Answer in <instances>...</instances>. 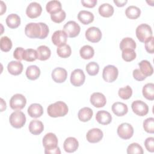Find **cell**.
I'll return each mask as SVG.
<instances>
[{
    "label": "cell",
    "instance_id": "obj_1",
    "mask_svg": "<svg viewBox=\"0 0 154 154\" xmlns=\"http://www.w3.org/2000/svg\"><path fill=\"white\" fill-rule=\"evenodd\" d=\"M49 32L48 26L43 22L28 23L25 28L26 35L31 38H45Z\"/></svg>",
    "mask_w": 154,
    "mask_h": 154
},
{
    "label": "cell",
    "instance_id": "obj_2",
    "mask_svg": "<svg viewBox=\"0 0 154 154\" xmlns=\"http://www.w3.org/2000/svg\"><path fill=\"white\" fill-rule=\"evenodd\" d=\"M68 111L67 104L63 101H57L51 103L47 108L48 114L51 117H63L67 114Z\"/></svg>",
    "mask_w": 154,
    "mask_h": 154
},
{
    "label": "cell",
    "instance_id": "obj_3",
    "mask_svg": "<svg viewBox=\"0 0 154 154\" xmlns=\"http://www.w3.org/2000/svg\"><path fill=\"white\" fill-rule=\"evenodd\" d=\"M135 33L138 40L143 43H145L152 37V28L146 23H142L138 25L136 28Z\"/></svg>",
    "mask_w": 154,
    "mask_h": 154
},
{
    "label": "cell",
    "instance_id": "obj_4",
    "mask_svg": "<svg viewBox=\"0 0 154 154\" xmlns=\"http://www.w3.org/2000/svg\"><path fill=\"white\" fill-rule=\"evenodd\" d=\"M10 125L14 128H21L26 122V117L24 113L20 110L13 112L9 117Z\"/></svg>",
    "mask_w": 154,
    "mask_h": 154
},
{
    "label": "cell",
    "instance_id": "obj_5",
    "mask_svg": "<svg viewBox=\"0 0 154 154\" xmlns=\"http://www.w3.org/2000/svg\"><path fill=\"white\" fill-rule=\"evenodd\" d=\"M119 70L117 68L113 65H108L103 69L102 77L107 82H112L116 80L118 77Z\"/></svg>",
    "mask_w": 154,
    "mask_h": 154
},
{
    "label": "cell",
    "instance_id": "obj_6",
    "mask_svg": "<svg viewBox=\"0 0 154 154\" xmlns=\"http://www.w3.org/2000/svg\"><path fill=\"white\" fill-rule=\"evenodd\" d=\"M26 99L22 94H14L10 100V106L13 110H21L26 105Z\"/></svg>",
    "mask_w": 154,
    "mask_h": 154
},
{
    "label": "cell",
    "instance_id": "obj_7",
    "mask_svg": "<svg viewBox=\"0 0 154 154\" xmlns=\"http://www.w3.org/2000/svg\"><path fill=\"white\" fill-rule=\"evenodd\" d=\"M119 137L123 140L131 138L134 134V128L132 125L128 123H123L120 124L117 130Z\"/></svg>",
    "mask_w": 154,
    "mask_h": 154
},
{
    "label": "cell",
    "instance_id": "obj_8",
    "mask_svg": "<svg viewBox=\"0 0 154 154\" xmlns=\"http://www.w3.org/2000/svg\"><path fill=\"white\" fill-rule=\"evenodd\" d=\"M63 31L66 33L67 37L73 38L79 35L81 27L75 21L70 20L64 25Z\"/></svg>",
    "mask_w": 154,
    "mask_h": 154
},
{
    "label": "cell",
    "instance_id": "obj_9",
    "mask_svg": "<svg viewBox=\"0 0 154 154\" xmlns=\"http://www.w3.org/2000/svg\"><path fill=\"white\" fill-rule=\"evenodd\" d=\"M133 112L139 116H144L149 112V106L144 102L140 100L134 101L131 104Z\"/></svg>",
    "mask_w": 154,
    "mask_h": 154
},
{
    "label": "cell",
    "instance_id": "obj_10",
    "mask_svg": "<svg viewBox=\"0 0 154 154\" xmlns=\"http://www.w3.org/2000/svg\"><path fill=\"white\" fill-rule=\"evenodd\" d=\"M70 82L71 84L75 86L79 87L82 85L85 79V76L82 70L80 69H75L70 75Z\"/></svg>",
    "mask_w": 154,
    "mask_h": 154
},
{
    "label": "cell",
    "instance_id": "obj_11",
    "mask_svg": "<svg viewBox=\"0 0 154 154\" xmlns=\"http://www.w3.org/2000/svg\"><path fill=\"white\" fill-rule=\"evenodd\" d=\"M58 138L54 133L49 132L46 134L43 138L42 143L45 150H51L57 147Z\"/></svg>",
    "mask_w": 154,
    "mask_h": 154
},
{
    "label": "cell",
    "instance_id": "obj_12",
    "mask_svg": "<svg viewBox=\"0 0 154 154\" xmlns=\"http://www.w3.org/2000/svg\"><path fill=\"white\" fill-rule=\"evenodd\" d=\"M85 35L86 38L92 43H97L102 38L101 31L99 28L95 26L88 28L86 30Z\"/></svg>",
    "mask_w": 154,
    "mask_h": 154
},
{
    "label": "cell",
    "instance_id": "obj_13",
    "mask_svg": "<svg viewBox=\"0 0 154 154\" xmlns=\"http://www.w3.org/2000/svg\"><path fill=\"white\" fill-rule=\"evenodd\" d=\"M42 12L41 5L37 2H32L27 6L26 14L29 18L34 19L38 17Z\"/></svg>",
    "mask_w": 154,
    "mask_h": 154
},
{
    "label": "cell",
    "instance_id": "obj_14",
    "mask_svg": "<svg viewBox=\"0 0 154 154\" xmlns=\"http://www.w3.org/2000/svg\"><path fill=\"white\" fill-rule=\"evenodd\" d=\"M51 38L53 44L59 47L66 45L67 35L63 30H57L54 32Z\"/></svg>",
    "mask_w": 154,
    "mask_h": 154
},
{
    "label": "cell",
    "instance_id": "obj_15",
    "mask_svg": "<svg viewBox=\"0 0 154 154\" xmlns=\"http://www.w3.org/2000/svg\"><path fill=\"white\" fill-rule=\"evenodd\" d=\"M103 132L99 128H93L90 129L86 135L87 140L91 143L99 142L103 138Z\"/></svg>",
    "mask_w": 154,
    "mask_h": 154
},
{
    "label": "cell",
    "instance_id": "obj_16",
    "mask_svg": "<svg viewBox=\"0 0 154 154\" xmlns=\"http://www.w3.org/2000/svg\"><path fill=\"white\" fill-rule=\"evenodd\" d=\"M51 76L55 82L62 83L66 80L67 77V72L64 68L56 67L52 72Z\"/></svg>",
    "mask_w": 154,
    "mask_h": 154
},
{
    "label": "cell",
    "instance_id": "obj_17",
    "mask_svg": "<svg viewBox=\"0 0 154 154\" xmlns=\"http://www.w3.org/2000/svg\"><path fill=\"white\" fill-rule=\"evenodd\" d=\"M90 100L91 103L96 108L103 107L106 103L105 96L99 92L93 93L90 96Z\"/></svg>",
    "mask_w": 154,
    "mask_h": 154
},
{
    "label": "cell",
    "instance_id": "obj_18",
    "mask_svg": "<svg viewBox=\"0 0 154 154\" xmlns=\"http://www.w3.org/2000/svg\"><path fill=\"white\" fill-rule=\"evenodd\" d=\"M79 147L78 141L74 137L67 138L63 144V148L66 152L72 153L75 152Z\"/></svg>",
    "mask_w": 154,
    "mask_h": 154
},
{
    "label": "cell",
    "instance_id": "obj_19",
    "mask_svg": "<svg viewBox=\"0 0 154 154\" xmlns=\"http://www.w3.org/2000/svg\"><path fill=\"white\" fill-rule=\"evenodd\" d=\"M96 120L97 122L103 125L109 124L112 120L111 114L105 110H101L97 112L96 114Z\"/></svg>",
    "mask_w": 154,
    "mask_h": 154
},
{
    "label": "cell",
    "instance_id": "obj_20",
    "mask_svg": "<svg viewBox=\"0 0 154 154\" xmlns=\"http://www.w3.org/2000/svg\"><path fill=\"white\" fill-rule=\"evenodd\" d=\"M27 111L31 117L38 118L42 116L43 113V108L40 104L34 103L29 106Z\"/></svg>",
    "mask_w": 154,
    "mask_h": 154
},
{
    "label": "cell",
    "instance_id": "obj_21",
    "mask_svg": "<svg viewBox=\"0 0 154 154\" xmlns=\"http://www.w3.org/2000/svg\"><path fill=\"white\" fill-rule=\"evenodd\" d=\"M23 67L22 63L19 61H11L7 65L8 72L13 75H19L23 70Z\"/></svg>",
    "mask_w": 154,
    "mask_h": 154
},
{
    "label": "cell",
    "instance_id": "obj_22",
    "mask_svg": "<svg viewBox=\"0 0 154 154\" xmlns=\"http://www.w3.org/2000/svg\"><path fill=\"white\" fill-rule=\"evenodd\" d=\"M111 109L113 113L119 117L123 116L128 111V106L125 103L120 102H116L114 103L112 105Z\"/></svg>",
    "mask_w": 154,
    "mask_h": 154
},
{
    "label": "cell",
    "instance_id": "obj_23",
    "mask_svg": "<svg viewBox=\"0 0 154 154\" xmlns=\"http://www.w3.org/2000/svg\"><path fill=\"white\" fill-rule=\"evenodd\" d=\"M44 129V126L43 123L38 120H32L29 124V132L35 135L41 134Z\"/></svg>",
    "mask_w": 154,
    "mask_h": 154
},
{
    "label": "cell",
    "instance_id": "obj_24",
    "mask_svg": "<svg viewBox=\"0 0 154 154\" xmlns=\"http://www.w3.org/2000/svg\"><path fill=\"white\" fill-rule=\"evenodd\" d=\"M78 19L84 25H88L94 20L93 14L87 10H81L78 14Z\"/></svg>",
    "mask_w": 154,
    "mask_h": 154
},
{
    "label": "cell",
    "instance_id": "obj_25",
    "mask_svg": "<svg viewBox=\"0 0 154 154\" xmlns=\"http://www.w3.org/2000/svg\"><path fill=\"white\" fill-rule=\"evenodd\" d=\"M138 66L140 67L139 69L141 72L146 77L150 76L153 74V69L152 64L149 61L146 60H143L138 63Z\"/></svg>",
    "mask_w": 154,
    "mask_h": 154
},
{
    "label": "cell",
    "instance_id": "obj_26",
    "mask_svg": "<svg viewBox=\"0 0 154 154\" xmlns=\"http://www.w3.org/2000/svg\"><path fill=\"white\" fill-rule=\"evenodd\" d=\"M7 25L11 29L17 28L20 24V18L19 15L15 13H12L7 16L6 20Z\"/></svg>",
    "mask_w": 154,
    "mask_h": 154
},
{
    "label": "cell",
    "instance_id": "obj_27",
    "mask_svg": "<svg viewBox=\"0 0 154 154\" xmlns=\"http://www.w3.org/2000/svg\"><path fill=\"white\" fill-rule=\"evenodd\" d=\"M37 59L41 61H45L49 59L51 55V49L45 45H41L37 48Z\"/></svg>",
    "mask_w": 154,
    "mask_h": 154
},
{
    "label": "cell",
    "instance_id": "obj_28",
    "mask_svg": "<svg viewBox=\"0 0 154 154\" xmlns=\"http://www.w3.org/2000/svg\"><path fill=\"white\" fill-rule=\"evenodd\" d=\"M93 114V110L89 107H84L79 109L78 113V117L80 121L86 122L90 120Z\"/></svg>",
    "mask_w": 154,
    "mask_h": 154
},
{
    "label": "cell",
    "instance_id": "obj_29",
    "mask_svg": "<svg viewBox=\"0 0 154 154\" xmlns=\"http://www.w3.org/2000/svg\"><path fill=\"white\" fill-rule=\"evenodd\" d=\"M99 13L104 17H109L111 16L114 11V7L108 3H103L100 5L98 9Z\"/></svg>",
    "mask_w": 154,
    "mask_h": 154
},
{
    "label": "cell",
    "instance_id": "obj_30",
    "mask_svg": "<svg viewBox=\"0 0 154 154\" xmlns=\"http://www.w3.org/2000/svg\"><path fill=\"white\" fill-rule=\"evenodd\" d=\"M47 12L51 14H55L61 10V4L59 1L52 0L49 1L46 5Z\"/></svg>",
    "mask_w": 154,
    "mask_h": 154
},
{
    "label": "cell",
    "instance_id": "obj_31",
    "mask_svg": "<svg viewBox=\"0 0 154 154\" xmlns=\"http://www.w3.org/2000/svg\"><path fill=\"white\" fill-rule=\"evenodd\" d=\"M40 75V69L35 65L28 66L26 70V76L30 80L37 79Z\"/></svg>",
    "mask_w": 154,
    "mask_h": 154
},
{
    "label": "cell",
    "instance_id": "obj_32",
    "mask_svg": "<svg viewBox=\"0 0 154 154\" xmlns=\"http://www.w3.org/2000/svg\"><path fill=\"white\" fill-rule=\"evenodd\" d=\"M143 95L147 100H154V84L147 83L144 85L142 90Z\"/></svg>",
    "mask_w": 154,
    "mask_h": 154
},
{
    "label": "cell",
    "instance_id": "obj_33",
    "mask_svg": "<svg viewBox=\"0 0 154 154\" xmlns=\"http://www.w3.org/2000/svg\"><path fill=\"white\" fill-rule=\"evenodd\" d=\"M125 14L131 19H136L141 14V10L137 6L130 5L125 10Z\"/></svg>",
    "mask_w": 154,
    "mask_h": 154
},
{
    "label": "cell",
    "instance_id": "obj_34",
    "mask_svg": "<svg viewBox=\"0 0 154 154\" xmlns=\"http://www.w3.org/2000/svg\"><path fill=\"white\" fill-rule=\"evenodd\" d=\"M79 54L82 58L84 60H89L94 56V51L91 46L84 45L80 49Z\"/></svg>",
    "mask_w": 154,
    "mask_h": 154
},
{
    "label": "cell",
    "instance_id": "obj_35",
    "mask_svg": "<svg viewBox=\"0 0 154 154\" xmlns=\"http://www.w3.org/2000/svg\"><path fill=\"white\" fill-rule=\"evenodd\" d=\"M136 48L135 42L131 37H125L122 40L120 43V49L122 51L125 49L129 48L135 49Z\"/></svg>",
    "mask_w": 154,
    "mask_h": 154
},
{
    "label": "cell",
    "instance_id": "obj_36",
    "mask_svg": "<svg viewBox=\"0 0 154 154\" xmlns=\"http://www.w3.org/2000/svg\"><path fill=\"white\" fill-rule=\"evenodd\" d=\"M57 53L60 57L66 58L70 56L72 49L69 45L66 44L63 46L58 47L57 49Z\"/></svg>",
    "mask_w": 154,
    "mask_h": 154
},
{
    "label": "cell",
    "instance_id": "obj_37",
    "mask_svg": "<svg viewBox=\"0 0 154 154\" xmlns=\"http://www.w3.org/2000/svg\"><path fill=\"white\" fill-rule=\"evenodd\" d=\"M37 59V51L33 49H27L25 50L23 55V60L28 62H32Z\"/></svg>",
    "mask_w": 154,
    "mask_h": 154
},
{
    "label": "cell",
    "instance_id": "obj_38",
    "mask_svg": "<svg viewBox=\"0 0 154 154\" xmlns=\"http://www.w3.org/2000/svg\"><path fill=\"white\" fill-rule=\"evenodd\" d=\"M12 48V42L7 36H3L0 40V48L2 51L8 52Z\"/></svg>",
    "mask_w": 154,
    "mask_h": 154
},
{
    "label": "cell",
    "instance_id": "obj_39",
    "mask_svg": "<svg viewBox=\"0 0 154 154\" xmlns=\"http://www.w3.org/2000/svg\"><path fill=\"white\" fill-rule=\"evenodd\" d=\"M118 94L119 97L122 99H129L132 96V90L129 85H126L125 87L119 88L118 91Z\"/></svg>",
    "mask_w": 154,
    "mask_h": 154
},
{
    "label": "cell",
    "instance_id": "obj_40",
    "mask_svg": "<svg viewBox=\"0 0 154 154\" xmlns=\"http://www.w3.org/2000/svg\"><path fill=\"white\" fill-rule=\"evenodd\" d=\"M136 53L135 51L132 49H125L122 50V57L123 60L127 62L131 61L134 60L136 58Z\"/></svg>",
    "mask_w": 154,
    "mask_h": 154
},
{
    "label": "cell",
    "instance_id": "obj_41",
    "mask_svg": "<svg viewBox=\"0 0 154 154\" xmlns=\"http://www.w3.org/2000/svg\"><path fill=\"white\" fill-rule=\"evenodd\" d=\"M143 152L142 147L137 143L129 144L127 148V153L128 154H143Z\"/></svg>",
    "mask_w": 154,
    "mask_h": 154
},
{
    "label": "cell",
    "instance_id": "obj_42",
    "mask_svg": "<svg viewBox=\"0 0 154 154\" xmlns=\"http://www.w3.org/2000/svg\"><path fill=\"white\" fill-rule=\"evenodd\" d=\"M99 70V64L94 62L92 61L88 63L86 66V71L88 74L90 76H95L96 75Z\"/></svg>",
    "mask_w": 154,
    "mask_h": 154
},
{
    "label": "cell",
    "instance_id": "obj_43",
    "mask_svg": "<svg viewBox=\"0 0 154 154\" xmlns=\"http://www.w3.org/2000/svg\"><path fill=\"white\" fill-rule=\"evenodd\" d=\"M143 128L146 132L153 134L154 132V118L149 117L143 122Z\"/></svg>",
    "mask_w": 154,
    "mask_h": 154
},
{
    "label": "cell",
    "instance_id": "obj_44",
    "mask_svg": "<svg viewBox=\"0 0 154 154\" xmlns=\"http://www.w3.org/2000/svg\"><path fill=\"white\" fill-rule=\"evenodd\" d=\"M66 16V12L63 10H61L57 13L51 14V19L53 22L59 23L62 22L65 19Z\"/></svg>",
    "mask_w": 154,
    "mask_h": 154
},
{
    "label": "cell",
    "instance_id": "obj_45",
    "mask_svg": "<svg viewBox=\"0 0 154 154\" xmlns=\"http://www.w3.org/2000/svg\"><path fill=\"white\" fill-rule=\"evenodd\" d=\"M144 146L147 151L150 152H154V138L148 137L145 140Z\"/></svg>",
    "mask_w": 154,
    "mask_h": 154
},
{
    "label": "cell",
    "instance_id": "obj_46",
    "mask_svg": "<svg viewBox=\"0 0 154 154\" xmlns=\"http://www.w3.org/2000/svg\"><path fill=\"white\" fill-rule=\"evenodd\" d=\"M25 52V50L22 47H17L15 49L13 52V57L17 60L20 61L23 60V55Z\"/></svg>",
    "mask_w": 154,
    "mask_h": 154
},
{
    "label": "cell",
    "instance_id": "obj_47",
    "mask_svg": "<svg viewBox=\"0 0 154 154\" xmlns=\"http://www.w3.org/2000/svg\"><path fill=\"white\" fill-rule=\"evenodd\" d=\"M154 37L152 36L150 39L145 42V49L146 51L149 54H153L154 47H153Z\"/></svg>",
    "mask_w": 154,
    "mask_h": 154
},
{
    "label": "cell",
    "instance_id": "obj_48",
    "mask_svg": "<svg viewBox=\"0 0 154 154\" xmlns=\"http://www.w3.org/2000/svg\"><path fill=\"white\" fill-rule=\"evenodd\" d=\"M133 77L135 79L138 81H141L144 80L146 78V76H144L140 70L139 69H136L133 70Z\"/></svg>",
    "mask_w": 154,
    "mask_h": 154
},
{
    "label": "cell",
    "instance_id": "obj_49",
    "mask_svg": "<svg viewBox=\"0 0 154 154\" xmlns=\"http://www.w3.org/2000/svg\"><path fill=\"white\" fill-rule=\"evenodd\" d=\"M97 1V0H82L81 3L83 5V6L88 8H93L94 7Z\"/></svg>",
    "mask_w": 154,
    "mask_h": 154
},
{
    "label": "cell",
    "instance_id": "obj_50",
    "mask_svg": "<svg viewBox=\"0 0 154 154\" xmlns=\"http://www.w3.org/2000/svg\"><path fill=\"white\" fill-rule=\"evenodd\" d=\"M45 153L46 154H60L61 151L60 148L57 146V147L51 150H45Z\"/></svg>",
    "mask_w": 154,
    "mask_h": 154
},
{
    "label": "cell",
    "instance_id": "obj_51",
    "mask_svg": "<svg viewBox=\"0 0 154 154\" xmlns=\"http://www.w3.org/2000/svg\"><path fill=\"white\" fill-rule=\"evenodd\" d=\"M114 3L116 4V5L117 7H123L127 2V0H122V1H117V0H114Z\"/></svg>",
    "mask_w": 154,
    "mask_h": 154
},
{
    "label": "cell",
    "instance_id": "obj_52",
    "mask_svg": "<svg viewBox=\"0 0 154 154\" xmlns=\"http://www.w3.org/2000/svg\"><path fill=\"white\" fill-rule=\"evenodd\" d=\"M1 15H2L6 11L7 8L5 4L2 1H1Z\"/></svg>",
    "mask_w": 154,
    "mask_h": 154
},
{
    "label": "cell",
    "instance_id": "obj_53",
    "mask_svg": "<svg viewBox=\"0 0 154 154\" xmlns=\"http://www.w3.org/2000/svg\"><path fill=\"white\" fill-rule=\"evenodd\" d=\"M1 111H4V110H5L6 109V103L5 102L4 100L3 99H1Z\"/></svg>",
    "mask_w": 154,
    "mask_h": 154
}]
</instances>
